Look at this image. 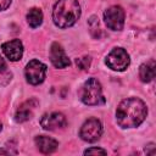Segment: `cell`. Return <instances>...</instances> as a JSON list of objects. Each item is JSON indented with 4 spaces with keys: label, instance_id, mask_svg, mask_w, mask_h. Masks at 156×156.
<instances>
[{
    "label": "cell",
    "instance_id": "8fae6325",
    "mask_svg": "<svg viewBox=\"0 0 156 156\" xmlns=\"http://www.w3.org/2000/svg\"><path fill=\"white\" fill-rule=\"evenodd\" d=\"M37 105H38V102H37L34 99L23 102V104L18 107V110L16 111V115H15L16 122H20V123H21V122L28 121V119L33 116V112H34V108L37 107Z\"/></svg>",
    "mask_w": 156,
    "mask_h": 156
},
{
    "label": "cell",
    "instance_id": "3957f363",
    "mask_svg": "<svg viewBox=\"0 0 156 156\" xmlns=\"http://www.w3.org/2000/svg\"><path fill=\"white\" fill-rule=\"evenodd\" d=\"M79 98L85 105L89 106H96L105 102L101 84L95 78H89L87 82H84L79 91Z\"/></svg>",
    "mask_w": 156,
    "mask_h": 156
},
{
    "label": "cell",
    "instance_id": "9a60e30c",
    "mask_svg": "<svg viewBox=\"0 0 156 156\" xmlns=\"http://www.w3.org/2000/svg\"><path fill=\"white\" fill-rule=\"evenodd\" d=\"M84 154L85 155H106L107 152L104 149H100V147H90V149L85 150Z\"/></svg>",
    "mask_w": 156,
    "mask_h": 156
},
{
    "label": "cell",
    "instance_id": "7a4b0ae2",
    "mask_svg": "<svg viewBox=\"0 0 156 156\" xmlns=\"http://www.w3.org/2000/svg\"><path fill=\"white\" fill-rule=\"evenodd\" d=\"M80 16V6L77 0H58L52 10L54 23L60 28L73 26Z\"/></svg>",
    "mask_w": 156,
    "mask_h": 156
},
{
    "label": "cell",
    "instance_id": "ba28073f",
    "mask_svg": "<svg viewBox=\"0 0 156 156\" xmlns=\"http://www.w3.org/2000/svg\"><path fill=\"white\" fill-rule=\"evenodd\" d=\"M40 124L45 130H55L58 128H63L67 124V121L61 112H51L41 117Z\"/></svg>",
    "mask_w": 156,
    "mask_h": 156
},
{
    "label": "cell",
    "instance_id": "277c9868",
    "mask_svg": "<svg viewBox=\"0 0 156 156\" xmlns=\"http://www.w3.org/2000/svg\"><path fill=\"white\" fill-rule=\"evenodd\" d=\"M101 134H102V124L98 118L94 117L87 119L79 130V136L84 141H89V143H94L98 139H100Z\"/></svg>",
    "mask_w": 156,
    "mask_h": 156
},
{
    "label": "cell",
    "instance_id": "4fadbf2b",
    "mask_svg": "<svg viewBox=\"0 0 156 156\" xmlns=\"http://www.w3.org/2000/svg\"><path fill=\"white\" fill-rule=\"evenodd\" d=\"M155 71H156V63L154 60H149L147 62L143 63L139 69V77L143 82L149 83L155 78Z\"/></svg>",
    "mask_w": 156,
    "mask_h": 156
},
{
    "label": "cell",
    "instance_id": "5b68a950",
    "mask_svg": "<svg viewBox=\"0 0 156 156\" xmlns=\"http://www.w3.org/2000/svg\"><path fill=\"white\" fill-rule=\"evenodd\" d=\"M129 55L122 48L113 49L106 57V65L113 71H124L129 66Z\"/></svg>",
    "mask_w": 156,
    "mask_h": 156
},
{
    "label": "cell",
    "instance_id": "9c48e42d",
    "mask_svg": "<svg viewBox=\"0 0 156 156\" xmlns=\"http://www.w3.org/2000/svg\"><path fill=\"white\" fill-rule=\"evenodd\" d=\"M1 49L6 57L11 61H18L23 55V45L20 39H13L4 43Z\"/></svg>",
    "mask_w": 156,
    "mask_h": 156
},
{
    "label": "cell",
    "instance_id": "52a82bcc",
    "mask_svg": "<svg viewBox=\"0 0 156 156\" xmlns=\"http://www.w3.org/2000/svg\"><path fill=\"white\" fill-rule=\"evenodd\" d=\"M106 26L112 30H121L124 24V10L121 6H111L104 13Z\"/></svg>",
    "mask_w": 156,
    "mask_h": 156
},
{
    "label": "cell",
    "instance_id": "7c38bea8",
    "mask_svg": "<svg viewBox=\"0 0 156 156\" xmlns=\"http://www.w3.org/2000/svg\"><path fill=\"white\" fill-rule=\"evenodd\" d=\"M35 144H37L39 151L43 152V154H51L58 146V143L55 139H52L50 136H46V135L37 136L35 138Z\"/></svg>",
    "mask_w": 156,
    "mask_h": 156
},
{
    "label": "cell",
    "instance_id": "2e32d148",
    "mask_svg": "<svg viewBox=\"0 0 156 156\" xmlns=\"http://www.w3.org/2000/svg\"><path fill=\"white\" fill-rule=\"evenodd\" d=\"M11 4V0H0V11L6 10Z\"/></svg>",
    "mask_w": 156,
    "mask_h": 156
},
{
    "label": "cell",
    "instance_id": "ac0fdd59",
    "mask_svg": "<svg viewBox=\"0 0 156 156\" xmlns=\"http://www.w3.org/2000/svg\"><path fill=\"white\" fill-rule=\"evenodd\" d=\"M2 154H10V151H7V150H4V149H0V155H2Z\"/></svg>",
    "mask_w": 156,
    "mask_h": 156
},
{
    "label": "cell",
    "instance_id": "8992f818",
    "mask_svg": "<svg viewBox=\"0 0 156 156\" xmlns=\"http://www.w3.org/2000/svg\"><path fill=\"white\" fill-rule=\"evenodd\" d=\"M24 74H26V78H27V82L28 83H30L33 85H38L45 78L46 66L43 62L38 61V60H32L26 66Z\"/></svg>",
    "mask_w": 156,
    "mask_h": 156
},
{
    "label": "cell",
    "instance_id": "e0dca14e",
    "mask_svg": "<svg viewBox=\"0 0 156 156\" xmlns=\"http://www.w3.org/2000/svg\"><path fill=\"white\" fill-rule=\"evenodd\" d=\"M5 69H6V62H5V60L2 58V56L0 55V73H2Z\"/></svg>",
    "mask_w": 156,
    "mask_h": 156
},
{
    "label": "cell",
    "instance_id": "5bb4252c",
    "mask_svg": "<svg viewBox=\"0 0 156 156\" xmlns=\"http://www.w3.org/2000/svg\"><path fill=\"white\" fill-rule=\"evenodd\" d=\"M27 22L32 28H37L43 22V12L40 9L33 7L28 11L27 13Z\"/></svg>",
    "mask_w": 156,
    "mask_h": 156
},
{
    "label": "cell",
    "instance_id": "6da1fadb",
    "mask_svg": "<svg viewBox=\"0 0 156 156\" xmlns=\"http://www.w3.org/2000/svg\"><path fill=\"white\" fill-rule=\"evenodd\" d=\"M147 115L146 105L138 98L124 99L116 110V119L122 128H134L143 123Z\"/></svg>",
    "mask_w": 156,
    "mask_h": 156
},
{
    "label": "cell",
    "instance_id": "d6986e66",
    "mask_svg": "<svg viewBox=\"0 0 156 156\" xmlns=\"http://www.w3.org/2000/svg\"><path fill=\"white\" fill-rule=\"evenodd\" d=\"M2 129V124H1V122H0V130Z\"/></svg>",
    "mask_w": 156,
    "mask_h": 156
},
{
    "label": "cell",
    "instance_id": "30bf717a",
    "mask_svg": "<svg viewBox=\"0 0 156 156\" xmlns=\"http://www.w3.org/2000/svg\"><path fill=\"white\" fill-rule=\"evenodd\" d=\"M50 60L52 62V65L56 68H65L67 66H69V58L67 57V55L65 54L62 46L57 43H54L51 45L50 49Z\"/></svg>",
    "mask_w": 156,
    "mask_h": 156
}]
</instances>
